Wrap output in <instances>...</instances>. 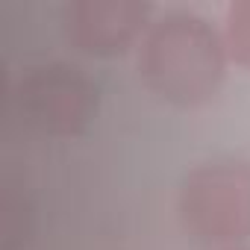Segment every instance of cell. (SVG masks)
I'll use <instances>...</instances> for the list:
<instances>
[{
  "label": "cell",
  "instance_id": "5b68a950",
  "mask_svg": "<svg viewBox=\"0 0 250 250\" xmlns=\"http://www.w3.org/2000/svg\"><path fill=\"white\" fill-rule=\"evenodd\" d=\"M221 39H224L227 59L250 71V0H235L224 9Z\"/></svg>",
  "mask_w": 250,
  "mask_h": 250
},
{
  "label": "cell",
  "instance_id": "8992f818",
  "mask_svg": "<svg viewBox=\"0 0 250 250\" xmlns=\"http://www.w3.org/2000/svg\"><path fill=\"white\" fill-rule=\"evenodd\" d=\"M227 250H250V247H227Z\"/></svg>",
  "mask_w": 250,
  "mask_h": 250
},
{
  "label": "cell",
  "instance_id": "3957f363",
  "mask_svg": "<svg viewBox=\"0 0 250 250\" xmlns=\"http://www.w3.org/2000/svg\"><path fill=\"white\" fill-rule=\"evenodd\" d=\"M100 91L94 80L68 62L24 68L9 88V112L21 127L47 139H74L97 115Z\"/></svg>",
  "mask_w": 250,
  "mask_h": 250
},
{
  "label": "cell",
  "instance_id": "7a4b0ae2",
  "mask_svg": "<svg viewBox=\"0 0 250 250\" xmlns=\"http://www.w3.org/2000/svg\"><path fill=\"white\" fill-rule=\"evenodd\" d=\"M177 218L194 244L241 247L250 238V162L212 159L194 165L180 183Z\"/></svg>",
  "mask_w": 250,
  "mask_h": 250
},
{
  "label": "cell",
  "instance_id": "6da1fadb",
  "mask_svg": "<svg viewBox=\"0 0 250 250\" xmlns=\"http://www.w3.org/2000/svg\"><path fill=\"white\" fill-rule=\"evenodd\" d=\"M136 50L145 88L177 109L209 103L221 91L229 65L221 30L191 9L156 15Z\"/></svg>",
  "mask_w": 250,
  "mask_h": 250
},
{
  "label": "cell",
  "instance_id": "277c9868",
  "mask_svg": "<svg viewBox=\"0 0 250 250\" xmlns=\"http://www.w3.org/2000/svg\"><path fill=\"white\" fill-rule=\"evenodd\" d=\"M156 9L142 0H71L59 9L65 44L94 59H115L139 47Z\"/></svg>",
  "mask_w": 250,
  "mask_h": 250
}]
</instances>
